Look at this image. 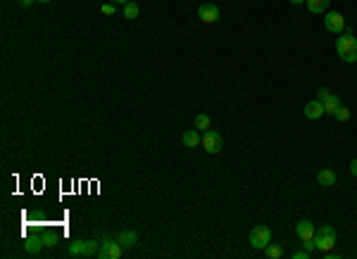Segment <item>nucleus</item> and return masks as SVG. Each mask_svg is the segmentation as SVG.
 <instances>
[{"mask_svg":"<svg viewBox=\"0 0 357 259\" xmlns=\"http://www.w3.org/2000/svg\"><path fill=\"white\" fill-rule=\"evenodd\" d=\"M317 183L324 185V188H334L336 185V171L334 169H321L317 174Z\"/></svg>","mask_w":357,"mask_h":259,"instance_id":"11","label":"nucleus"},{"mask_svg":"<svg viewBox=\"0 0 357 259\" xmlns=\"http://www.w3.org/2000/svg\"><path fill=\"white\" fill-rule=\"evenodd\" d=\"M321 114H324V102L321 100H312V102L305 105V117L307 119H319Z\"/></svg>","mask_w":357,"mask_h":259,"instance_id":"12","label":"nucleus"},{"mask_svg":"<svg viewBox=\"0 0 357 259\" xmlns=\"http://www.w3.org/2000/svg\"><path fill=\"white\" fill-rule=\"evenodd\" d=\"M36 2H50V0H36Z\"/></svg>","mask_w":357,"mask_h":259,"instance_id":"31","label":"nucleus"},{"mask_svg":"<svg viewBox=\"0 0 357 259\" xmlns=\"http://www.w3.org/2000/svg\"><path fill=\"white\" fill-rule=\"evenodd\" d=\"M295 233H298L300 240H310V238H314L317 228H314V223L310 221V219H303V221H298V226H295Z\"/></svg>","mask_w":357,"mask_h":259,"instance_id":"8","label":"nucleus"},{"mask_svg":"<svg viewBox=\"0 0 357 259\" xmlns=\"http://www.w3.org/2000/svg\"><path fill=\"white\" fill-rule=\"evenodd\" d=\"M124 252V247L119 245V240L114 238H107V240L100 242V250H98V257L100 259H119Z\"/></svg>","mask_w":357,"mask_h":259,"instance_id":"3","label":"nucleus"},{"mask_svg":"<svg viewBox=\"0 0 357 259\" xmlns=\"http://www.w3.org/2000/svg\"><path fill=\"white\" fill-rule=\"evenodd\" d=\"M324 26H326V31H331V34H340V31H345V19H343V15H338V12H329V15L324 17Z\"/></svg>","mask_w":357,"mask_h":259,"instance_id":"6","label":"nucleus"},{"mask_svg":"<svg viewBox=\"0 0 357 259\" xmlns=\"http://www.w3.org/2000/svg\"><path fill=\"white\" fill-rule=\"evenodd\" d=\"M329 2H331V0H305V5H307V10H310L312 15H324L326 7H329Z\"/></svg>","mask_w":357,"mask_h":259,"instance_id":"14","label":"nucleus"},{"mask_svg":"<svg viewBox=\"0 0 357 259\" xmlns=\"http://www.w3.org/2000/svg\"><path fill=\"white\" fill-rule=\"evenodd\" d=\"M317 95H319V98H317V100H321V102H324V100H329V98H331V95H334V93L329 91V88H319V93H317Z\"/></svg>","mask_w":357,"mask_h":259,"instance_id":"24","label":"nucleus"},{"mask_svg":"<svg viewBox=\"0 0 357 259\" xmlns=\"http://www.w3.org/2000/svg\"><path fill=\"white\" fill-rule=\"evenodd\" d=\"M100 12H103V15H107V17H112V15L117 12V7H114V2H107V5H103V7H100Z\"/></svg>","mask_w":357,"mask_h":259,"instance_id":"23","label":"nucleus"},{"mask_svg":"<svg viewBox=\"0 0 357 259\" xmlns=\"http://www.w3.org/2000/svg\"><path fill=\"white\" fill-rule=\"evenodd\" d=\"M326 255V259H336L338 257V252H334V250H329V252H324Z\"/></svg>","mask_w":357,"mask_h":259,"instance_id":"28","label":"nucleus"},{"mask_svg":"<svg viewBox=\"0 0 357 259\" xmlns=\"http://www.w3.org/2000/svg\"><path fill=\"white\" fill-rule=\"evenodd\" d=\"M290 2H293V5H303L305 0H290Z\"/></svg>","mask_w":357,"mask_h":259,"instance_id":"30","label":"nucleus"},{"mask_svg":"<svg viewBox=\"0 0 357 259\" xmlns=\"http://www.w3.org/2000/svg\"><path fill=\"white\" fill-rule=\"evenodd\" d=\"M210 126H212L210 114H198V117H196V129L198 131H210Z\"/></svg>","mask_w":357,"mask_h":259,"instance_id":"17","label":"nucleus"},{"mask_svg":"<svg viewBox=\"0 0 357 259\" xmlns=\"http://www.w3.org/2000/svg\"><path fill=\"white\" fill-rule=\"evenodd\" d=\"M41 236H43V245H45V247H55V245L60 242V236L53 233V231H45V233H41Z\"/></svg>","mask_w":357,"mask_h":259,"instance_id":"20","label":"nucleus"},{"mask_svg":"<svg viewBox=\"0 0 357 259\" xmlns=\"http://www.w3.org/2000/svg\"><path fill=\"white\" fill-rule=\"evenodd\" d=\"M17 5H19V7H31V5H34V0H17Z\"/></svg>","mask_w":357,"mask_h":259,"instance_id":"26","label":"nucleus"},{"mask_svg":"<svg viewBox=\"0 0 357 259\" xmlns=\"http://www.w3.org/2000/svg\"><path fill=\"white\" fill-rule=\"evenodd\" d=\"M271 240V231H269L267 226H255L252 231H250V245L255 247V250H265Z\"/></svg>","mask_w":357,"mask_h":259,"instance_id":"4","label":"nucleus"},{"mask_svg":"<svg viewBox=\"0 0 357 259\" xmlns=\"http://www.w3.org/2000/svg\"><path fill=\"white\" fill-rule=\"evenodd\" d=\"M334 117H336L338 121H348V119H350V110H348L345 105H340V107H338V112H336Z\"/></svg>","mask_w":357,"mask_h":259,"instance_id":"21","label":"nucleus"},{"mask_svg":"<svg viewBox=\"0 0 357 259\" xmlns=\"http://www.w3.org/2000/svg\"><path fill=\"white\" fill-rule=\"evenodd\" d=\"M117 240H119L122 247H134V245L138 242V236H136V231L124 228V231H119V233H117Z\"/></svg>","mask_w":357,"mask_h":259,"instance_id":"9","label":"nucleus"},{"mask_svg":"<svg viewBox=\"0 0 357 259\" xmlns=\"http://www.w3.org/2000/svg\"><path fill=\"white\" fill-rule=\"evenodd\" d=\"M310 257V252H307V250H303V252H300V250H298V252H293V259H307Z\"/></svg>","mask_w":357,"mask_h":259,"instance_id":"25","label":"nucleus"},{"mask_svg":"<svg viewBox=\"0 0 357 259\" xmlns=\"http://www.w3.org/2000/svg\"><path fill=\"white\" fill-rule=\"evenodd\" d=\"M43 247H45L43 245V236H34V238H26L24 240V252L26 255H38Z\"/></svg>","mask_w":357,"mask_h":259,"instance_id":"10","label":"nucleus"},{"mask_svg":"<svg viewBox=\"0 0 357 259\" xmlns=\"http://www.w3.org/2000/svg\"><path fill=\"white\" fill-rule=\"evenodd\" d=\"M98 247L100 245L95 240H74L67 252L71 257H89V255H98Z\"/></svg>","mask_w":357,"mask_h":259,"instance_id":"2","label":"nucleus"},{"mask_svg":"<svg viewBox=\"0 0 357 259\" xmlns=\"http://www.w3.org/2000/svg\"><path fill=\"white\" fill-rule=\"evenodd\" d=\"M202 148L205 152H210V155H217L219 150L224 148V138H222V133H217V131H205V136H202Z\"/></svg>","mask_w":357,"mask_h":259,"instance_id":"5","label":"nucleus"},{"mask_svg":"<svg viewBox=\"0 0 357 259\" xmlns=\"http://www.w3.org/2000/svg\"><path fill=\"white\" fill-rule=\"evenodd\" d=\"M340 105H343V102H340L338 95H331L329 100H324V114H336Z\"/></svg>","mask_w":357,"mask_h":259,"instance_id":"16","label":"nucleus"},{"mask_svg":"<svg viewBox=\"0 0 357 259\" xmlns=\"http://www.w3.org/2000/svg\"><path fill=\"white\" fill-rule=\"evenodd\" d=\"M114 5H126V2H131V0H112Z\"/></svg>","mask_w":357,"mask_h":259,"instance_id":"29","label":"nucleus"},{"mask_svg":"<svg viewBox=\"0 0 357 259\" xmlns=\"http://www.w3.org/2000/svg\"><path fill=\"white\" fill-rule=\"evenodd\" d=\"M265 252H267L269 259H281L284 257V247H281V245H267Z\"/></svg>","mask_w":357,"mask_h":259,"instance_id":"19","label":"nucleus"},{"mask_svg":"<svg viewBox=\"0 0 357 259\" xmlns=\"http://www.w3.org/2000/svg\"><path fill=\"white\" fill-rule=\"evenodd\" d=\"M181 143H183L186 148H198V145H202V138H200L198 131H186V133L181 136Z\"/></svg>","mask_w":357,"mask_h":259,"instance_id":"13","label":"nucleus"},{"mask_svg":"<svg viewBox=\"0 0 357 259\" xmlns=\"http://www.w3.org/2000/svg\"><path fill=\"white\" fill-rule=\"evenodd\" d=\"M198 17L202 19L205 24H214V21L219 19V7H217L214 2H202V5L198 7Z\"/></svg>","mask_w":357,"mask_h":259,"instance_id":"7","label":"nucleus"},{"mask_svg":"<svg viewBox=\"0 0 357 259\" xmlns=\"http://www.w3.org/2000/svg\"><path fill=\"white\" fill-rule=\"evenodd\" d=\"M314 240H317V247L321 252H329L336 247V236H314Z\"/></svg>","mask_w":357,"mask_h":259,"instance_id":"15","label":"nucleus"},{"mask_svg":"<svg viewBox=\"0 0 357 259\" xmlns=\"http://www.w3.org/2000/svg\"><path fill=\"white\" fill-rule=\"evenodd\" d=\"M336 53H338L340 60H343V62H348V64L357 62V38L353 36V31H350V29H345V31H343V36L336 38Z\"/></svg>","mask_w":357,"mask_h":259,"instance_id":"1","label":"nucleus"},{"mask_svg":"<svg viewBox=\"0 0 357 259\" xmlns=\"http://www.w3.org/2000/svg\"><path fill=\"white\" fill-rule=\"evenodd\" d=\"M138 15H141V7H138L136 2H126L124 5V17L126 19H138Z\"/></svg>","mask_w":357,"mask_h":259,"instance_id":"18","label":"nucleus"},{"mask_svg":"<svg viewBox=\"0 0 357 259\" xmlns=\"http://www.w3.org/2000/svg\"><path fill=\"white\" fill-rule=\"evenodd\" d=\"M350 174H353V176H357V157L353 159V162H350Z\"/></svg>","mask_w":357,"mask_h":259,"instance_id":"27","label":"nucleus"},{"mask_svg":"<svg viewBox=\"0 0 357 259\" xmlns=\"http://www.w3.org/2000/svg\"><path fill=\"white\" fill-rule=\"evenodd\" d=\"M314 236H336V228H334V226H321Z\"/></svg>","mask_w":357,"mask_h":259,"instance_id":"22","label":"nucleus"}]
</instances>
